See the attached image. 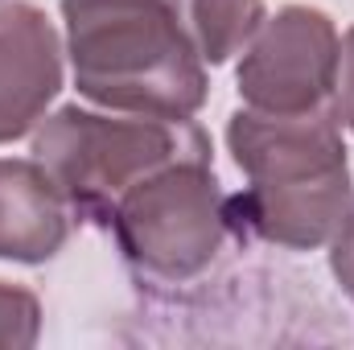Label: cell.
Here are the masks:
<instances>
[{
  "instance_id": "1",
  "label": "cell",
  "mask_w": 354,
  "mask_h": 350,
  "mask_svg": "<svg viewBox=\"0 0 354 350\" xmlns=\"http://www.w3.org/2000/svg\"><path fill=\"white\" fill-rule=\"evenodd\" d=\"M227 149L248 177L239 194H227L231 235L288 252H313L338 235L354 185L330 107L297 116L239 107L227 120Z\"/></svg>"
},
{
  "instance_id": "2",
  "label": "cell",
  "mask_w": 354,
  "mask_h": 350,
  "mask_svg": "<svg viewBox=\"0 0 354 350\" xmlns=\"http://www.w3.org/2000/svg\"><path fill=\"white\" fill-rule=\"evenodd\" d=\"M79 95L132 116L194 120L206 103L198 58L174 0H62Z\"/></svg>"
},
{
  "instance_id": "3",
  "label": "cell",
  "mask_w": 354,
  "mask_h": 350,
  "mask_svg": "<svg viewBox=\"0 0 354 350\" xmlns=\"http://www.w3.org/2000/svg\"><path fill=\"white\" fill-rule=\"evenodd\" d=\"M210 153V136L194 120H157L132 111L58 107L33 132V157L46 165L71 214L103 227L124 190L153 169Z\"/></svg>"
},
{
  "instance_id": "4",
  "label": "cell",
  "mask_w": 354,
  "mask_h": 350,
  "mask_svg": "<svg viewBox=\"0 0 354 350\" xmlns=\"http://www.w3.org/2000/svg\"><path fill=\"white\" fill-rule=\"evenodd\" d=\"M103 231L149 284H189L218 260L231 219L214 177V153L181 157L120 194Z\"/></svg>"
},
{
  "instance_id": "5",
  "label": "cell",
  "mask_w": 354,
  "mask_h": 350,
  "mask_svg": "<svg viewBox=\"0 0 354 350\" xmlns=\"http://www.w3.org/2000/svg\"><path fill=\"white\" fill-rule=\"evenodd\" d=\"M338 29L313 4H284L243 46L235 87L248 107L297 116L330 107L338 79Z\"/></svg>"
},
{
  "instance_id": "6",
  "label": "cell",
  "mask_w": 354,
  "mask_h": 350,
  "mask_svg": "<svg viewBox=\"0 0 354 350\" xmlns=\"http://www.w3.org/2000/svg\"><path fill=\"white\" fill-rule=\"evenodd\" d=\"M62 37L46 8L0 4V145L21 140L46 120L62 91Z\"/></svg>"
},
{
  "instance_id": "7",
  "label": "cell",
  "mask_w": 354,
  "mask_h": 350,
  "mask_svg": "<svg viewBox=\"0 0 354 350\" xmlns=\"http://www.w3.org/2000/svg\"><path fill=\"white\" fill-rule=\"evenodd\" d=\"M71 202L37 157H0V260H54L71 239Z\"/></svg>"
},
{
  "instance_id": "8",
  "label": "cell",
  "mask_w": 354,
  "mask_h": 350,
  "mask_svg": "<svg viewBox=\"0 0 354 350\" xmlns=\"http://www.w3.org/2000/svg\"><path fill=\"white\" fill-rule=\"evenodd\" d=\"M177 17L206 66L239 54L264 21V0H177Z\"/></svg>"
},
{
  "instance_id": "9",
  "label": "cell",
  "mask_w": 354,
  "mask_h": 350,
  "mask_svg": "<svg viewBox=\"0 0 354 350\" xmlns=\"http://www.w3.org/2000/svg\"><path fill=\"white\" fill-rule=\"evenodd\" d=\"M41 338V301L21 288L0 280V350H29Z\"/></svg>"
},
{
  "instance_id": "10",
  "label": "cell",
  "mask_w": 354,
  "mask_h": 350,
  "mask_svg": "<svg viewBox=\"0 0 354 350\" xmlns=\"http://www.w3.org/2000/svg\"><path fill=\"white\" fill-rule=\"evenodd\" d=\"M330 111L342 128L354 132V25L338 42V79H334V95H330Z\"/></svg>"
},
{
  "instance_id": "11",
  "label": "cell",
  "mask_w": 354,
  "mask_h": 350,
  "mask_svg": "<svg viewBox=\"0 0 354 350\" xmlns=\"http://www.w3.org/2000/svg\"><path fill=\"white\" fill-rule=\"evenodd\" d=\"M330 272L342 284V293L354 301V202L342 219V227H338V235L330 239Z\"/></svg>"
},
{
  "instance_id": "12",
  "label": "cell",
  "mask_w": 354,
  "mask_h": 350,
  "mask_svg": "<svg viewBox=\"0 0 354 350\" xmlns=\"http://www.w3.org/2000/svg\"><path fill=\"white\" fill-rule=\"evenodd\" d=\"M174 4H177V0H174Z\"/></svg>"
}]
</instances>
